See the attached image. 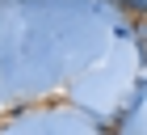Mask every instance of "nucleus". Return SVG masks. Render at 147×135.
<instances>
[{"mask_svg": "<svg viewBox=\"0 0 147 135\" xmlns=\"http://www.w3.org/2000/svg\"><path fill=\"white\" fill-rule=\"evenodd\" d=\"M135 9H139V13H147V0H135Z\"/></svg>", "mask_w": 147, "mask_h": 135, "instance_id": "nucleus-1", "label": "nucleus"}]
</instances>
